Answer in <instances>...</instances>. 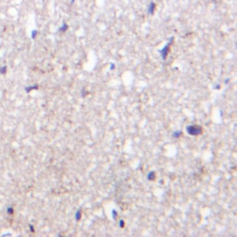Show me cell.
Here are the masks:
<instances>
[{"mask_svg": "<svg viewBox=\"0 0 237 237\" xmlns=\"http://www.w3.org/2000/svg\"><path fill=\"white\" fill-rule=\"evenodd\" d=\"M156 9H157V5H156V3H155L154 1L150 2L147 7V13L149 14V15H154Z\"/></svg>", "mask_w": 237, "mask_h": 237, "instance_id": "obj_1", "label": "cell"}, {"mask_svg": "<svg viewBox=\"0 0 237 237\" xmlns=\"http://www.w3.org/2000/svg\"><path fill=\"white\" fill-rule=\"evenodd\" d=\"M68 24L66 23V22H64L63 24H62V26L60 27V29H59V31H61V32H66L67 30H68Z\"/></svg>", "mask_w": 237, "mask_h": 237, "instance_id": "obj_2", "label": "cell"}, {"mask_svg": "<svg viewBox=\"0 0 237 237\" xmlns=\"http://www.w3.org/2000/svg\"><path fill=\"white\" fill-rule=\"evenodd\" d=\"M36 34H37V31H36V30H34V31H32V38H33V37H35V36H36Z\"/></svg>", "mask_w": 237, "mask_h": 237, "instance_id": "obj_3", "label": "cell"}, {"mask_svg": "<svg viewBox=\"0 0 237 237\" xmlns=\"http://www.w3.org/2000/svg\"><path fill=\"white\" fill-rule=\"evenodd\" d=\"M74 2H75V0H70V5H73Z\"/></svg>", "mask_w": 237, "mask_h": 237, "instance_id": "obj_4", "label": "cell"}, {"mask_svg": "<svg viewBox=\"0 0 237 237\" xmlns=\"http://www.w3.org/2000/svg\"><path fill=\"white\" fill-rule=\"evenodd\" d=\"M213 1H216V0H213Z\"/></svg>", "mask_w": 237, "mask_h": 237, "instance_id": "obj_5", "label": "cell"}]
</instances>
